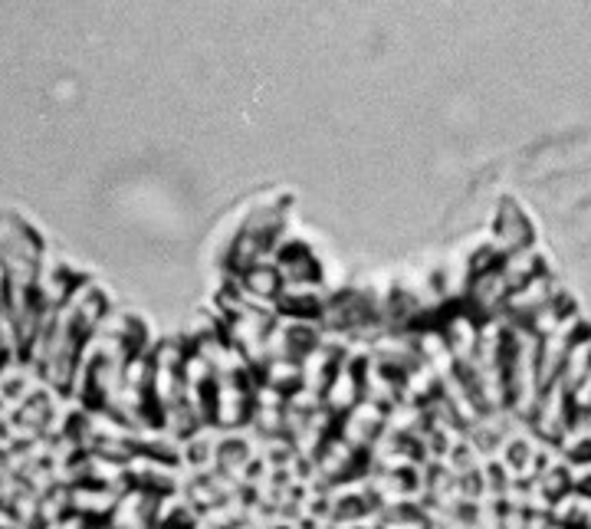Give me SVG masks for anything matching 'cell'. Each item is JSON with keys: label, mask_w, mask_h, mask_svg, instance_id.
<instances>
[{"label": "cell", "mask_w": 591, "mask_h": 529, "mask_svg": "<svg viewBox=\"0 0 591 529\" xmlns=\"http://www.w3.org/2000/svg\"><path fill=\"white\" fill-rule=\"evenodd\" d=\"M273 263H276L283 283H312V280H319V260L303 244L280 247Z\"/></svg>", "instance_id": "30bf717a"}, {"label": "cell", "mask_w": 591, "mask_h": 529, "mask_svg": "<svg viewBox=\"0 0 591 529\" xmlns=\"http://www.w3.org/2000/svg\"><path fill=\"white\" fill-rule=\"evenodd\" d=\"M355 405H362V369H355L352 362H339L336 375L329 379L322 392V408L339 421Z\"/></svg>", "instance_id": "ba28073f"}, {"label": "cell", "mask_w": 591, "mask_h": 529, "mask_svg": "<svg viewBox=\"0 0 591 529\" xmlns=\"http://www.w3.org/2000/svg\"><path fill=\"white\" fill-rule=\"evenodd\" d=\"M211 418L224 425V431L243 428L253 418V392L240 379H217L211 398Z\"/></svg>", "instance_id": "7a4b0ae2"}, {"label": "cell", "mask_w": 591, "mask_h": 529, "mask_svg": "<svg viewBox=\"0 0 591 529\" xmlns=\"http://www.w3.org/2000/svg\"><path fill=\"white\" fill-rule=\"evenodd\" d=\"M500 273L503 280L510 283V290L523 286L526 280H533L536 273H543V254L533 247H523V250H513V254H503L500 260Z\"/></svg>", "instance_id": "8fae6325"}, {"label": "cell", "mask_w": 591, "mask_h": 529, "mask_svg": "<svg viewBox=\"0 0 591 529\" xmlns=\"http://www.w3.org/2000/svg\"><path fill=\"white\" fill-rule=\"evenodd\" d=\"M359 464H362V451H355V448H352L349 441H342L339 435H332V438L319 448V454H316V468H319V474H322L332 487L355 481L352 474H355Z\"/></svg>", "instance_id": "9c48e42d"}, {"label": "cell", "mask_w": 591, "mask_h": 529, "mask_svg": "<svg viewBox=\"0 0 591 529\" xmlns=\"http://www.w3.org/2000/svg\"><path fill=\"white\" fill-rule=\"evenodd\" d=\"M533 221L526 217V211L520 207V201L507 198L500 207H497V221H493V247L500 254H513V250H523V247H533Z\"/></svg>", "instance_id": "8992f818"}, {"label": "cell", "mask_w": 591, "mask_h": 529, "mask_svg": "<svg viewBox=\"0 0 591 529\" xmlns=\"http://www.w3.org/2000/svg\"><path fill=\"white\" fill-rule=\"evenodd\" d=\"M441 333H444V339H447V349H451L457 369H467V365L477 359V352H480V333H484V323H480L474 313L461 309V313L447 316V323L441 326Z\"/></svg>", "instance_id": "52a82bcc"}, {"label": "cell", "mask_w": 591, "mask_h": 529, "mask_svg": "<svg viewBox=\"0 0 591 529\" xmlns=\"http://www.w3.org/2000/svg\"><path fill=\"white\" fill-rule=\"evenodd\" d=\"M447 491H451L454 497H461V500H464V487H461V481H457V477H451ZM431 494H441V491H431ZM434 504H437V507H444V510H451V514H457L454 507H461L457 500H454V504H447V497H444V494H441V497H434Z\"/></svg>", "instance_id": "7c38bea8"}, {"label": "cell", "mask_w": 591, "mask_h": 529, "mask_svg": "<svg viewBox=\"0 0 591 529\" xmlns=\"http://www.w3.org/2000/svg\"><path fill=\"white\" fill-rule=\"evenodd\" d=\"M572 418H576V412H572V402H569L566 385H562V382H553V385L543 392V398H539V405H536L530 425H533V431H536L543 441L559 444V438L566 435V428L572 425Z\"/></svg>", "instance_id": "3957f363"}, {"label": "cell", "mask_w": 591, "mask_h": 529, "mask_svg": "<svg viewBox=\"0 0 591 529\" xmlns=\"http://www.w3.org/2000/svg\"><path fill=\"white\" fill-rule=\"evenodd\" d=\"M559 283L549 270L536 273L533 280H526L523 286L510 290V300H507V316L513 323H530L539 309H546L553 300H559Z\"/></svg>", "instance_id": "5b68a950"}, {"label": "cell", "mask_w": 591, "mask_h": 529, "mask_svg": "<svg viewBox=\"0 0 591 529\" xmlns=\"http://www.w3.org/2000/svg\"><path fill=\"white\" fill-rule=\"evenodd\" d=\"M385 418H388V412L385 408H378V405H372V402H362V405H355L349 415H342L339 421H336V435L342 438V441H349L355 451H368V448H375V441L385 435Z\"/></svg>", "instance_id": "277c9868"}, {"label": "cell", "mask_w": 591, "mask_h": 529, "mask_svg": "<svg viewBox=\"0 0 591 529\" xmlns=\"http://www.w3.org/2000/svg\"><path fill=\"white\" fill-rule=\"evenodd\" d=\"M507 300H510V283L503 280V273L497 267V270H484V273L470 277L464 309L474 313L480 323H490V319H500L507 313Z\"/></svg>", "instance_id": "6da1fadb"}]
</instances>
